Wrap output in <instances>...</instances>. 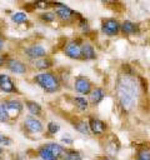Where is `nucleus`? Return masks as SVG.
I'll use <instances>...</instances> for the list:
<instances>
[{
    "label": "nucleus",
    "mask_w": 150,
    "mask_h": 160,
    "mask_svg": "<svg viewBox=\"0 0 150 160\" xmlns=\"http://www.w3.org/2000/svg\"><path fill=\"white\" fill-rule=\"evenodd\" d=\"M72 126L79 131V132H81V134H84V135H90V129H89V124H88V121H85V120H75V121H72Z\"/></svg>",
    "instance_id": "obj_18"
},
{
    "label": "nucleus",
    "mask_w": 150,
    "mask_h": 160,
    "mask_svg": "<svg viewBox=\"0 0 150 160\" xmlns=\"http://www.w3.org/2000/svg\"><path fill=\"white\" fill-rule=\"evenodd\" d=\"M105 98V89L101 86H95L89 94V104L91 102L92 105L100 104Z\"/></svg>",
    "instance_id": "obj_13"
},
{
    "label": "nucleus",
    "mask_w": 150,
    "mask_h": 160,
    "mask_svg": "<svg viewBox=\"0 0 150 160\" xmlns=\"http://www.w3.org/2000/svg\"><path fill=\"white\" fill-rule=\"evenodd\" d=\"M11 141H12V140H11L9 136H6L5 134L0 132V144H1V145L9 146V145H11Z\"/></svg>",
    "instance_id": "obj_28"
},
{
    "label": "nucleus",
    "mask_w": 150,
    "mask_h": 160,
    "mask_svg": "<svg viewBox=\"0 0 150 160\" xmlns=\"http://www.w3.org/2000/svg\"><path fill=\"white\" fill-rule=\"evenodd\" d=\"M26 19H28V16L24 11H18V12L12 14V16H11V20L16 24H22V22L26 21Z\"/></svg>",
    "instance_id": "obj_23"
},
{
    "label": "nucleus",
    "mask_w": 150,
    "mask_h": 160,
    "mask_svg": "<svg viewBox=\"0 0 150 160\" xmlns=\"http://www.w3.org/2000/svg\"><path fill=\"white\" fill-rule=\"evenodd\" d=\"M4 105H5V108H6V111L9 112L10 119L16 118V116L22 111V108H24L22 102L19 101V100H6V101L4 102Z\"/></svg>",
    "instance_id": "obj_10"
},
{
    "label": "nucleus",
    "mask_w": 150,
    "mask_h": 160,
    "mask_svg": "<svg viewBox=\"0 0 150 160\" xmlns=\"http://www.w3.org/2000/svg\"><path fill=\"white\" fill-rule=\"evenodd\" d=\"M74 89H75L76 92L81 94V95H89L90 91L92 90V84H91L90 79L80 75V76H76L75 78Z\"/></svg>",
    "instance_id": "obj_4"
},
{
    "label": "nucleus",
    "mask_w": 150,
    "mask_h": 160,
    "mask_svg": "<svg viewBox=\"0 0 150 160\" xmlns=\"http://www.w3.org/2000/svg\"><path fill=\"white\" fill-rule=\"evenodd\" d=\"M40 18H41V20L45 21V22H52L54 19H55V14H54L52 11H45V12H42V14L40 15Z\"/></svg>",
    "instance_id": "obj_26"
},
{
    "label": "nucleus",
    "mask_w": 150,
    "mask_h": 160,
    "mask_svg": "<svg viewBox=\"0 0 150 160\" xmlns=\"http://www.w3.org/2000/svg\"><path fill=\"white\" fill-rule=\"evenodd\" d=\"M101 31L109 36L118 35L120 32V22L116 19H104L101 21Z\"/></svg>",
    "instance_id": "obj_5"
},
{
    "label": "nucleus",
    "mask_w": 150,
    "mask_h": 160,
    "mask_svg": "<svg viewBox=\"0 0 150 160\" xmlns=\"http://www.w3.org/2000/svg\"><path fill=\"white\" fill-rule=\"evenodd\" d=\"M120 31H122L126 35H134L139 31V26H138V24H135L130 20H125L122 24H120Z\"/></svg>",
    "instance_id": "obj_15"
},
{
    "label": "nucleus",
    "mask_w": 150,
    "mask_h": 160,
    "mask_svg": "<svg viewBox=\"0 0 150 160\" xmlns=\"http://www.w3.org/2000/svg\"><path fill=\"white\" fill-rule=\"evenodd\" d=\"M2 156H4V151H2V149L0 148V160H2Z\"/></svg>",
    "instance_id": "obj_34"
},
{
    "label": "nucleus",
    "mask_w": 150,
    "mask_h": 160,
    "mask_svg": "<svg viewBox=\"0 0 150 160\" xmlns=\"http://www.w3.org/2000/svg\"><path fill=\"white\" fill-rule=\"evenodd\" d=\"M52 5L56 6L54 14H55L60 20H62V21H69V20H71L72 16L76 14V12L72 11L70 8H68L65 4H60V2H58V4H52Z\"/></svg>",
    "instance_id": "obj_8"
},
{
    "label": "nucleus",
    "mask_w": 150,
    "mask_h": 160,
    "mask_svg": "<svg viewBox=\"0 0 150 160\" xmlns=\"http://www.w3.org/2000/svg\"><path fill=\"white\" fill-rule=\"evenodd\" d=\"M136 160H150V150H141V151H139Z\"/></svg>",
    "instance_id": "obj_27"
},
{
    "label": "nucleus",
    "mask_w": 150,
    "mask_h": 160,
    "mask_svg": "<svg viewBox=\"0 0 150 160\" xmlns=\"http://www.w3.org/2000/svg\"><path fill=\"white\" fill-rule=\"evenodd\" d=\"M46 129H48L49 134L55 135V134H58V132L60 131V125H59L58 122H55V121H50V122H48Z\"/></svg>",
    "instance_id": "obj_24"
},
{
    "label": "nucleus",
    "mask_w": 150,
    "mask_h": 160,
    "mask_svg": "<svg viewBox=\"0 0 150 160\" xmlns=\"http://www.w3.org/2000/svg\"><path fill=\"white\" fill-rule=\"evenodd\" d=\"M45 146H46V148L54 154V156H56L58 159L62 158V155H64V152H65L64 146L60 145V144H56V142H49V144H45Z\"/></svg>",
    "instance_id": "obj_17"
},
{
    "label": "nucleus",
    "mask_w": 150,
    "mask_h": 160,
    "mask_svg": "<svg viewBox=\"0 0 150 160\" xmlns=\"http://www.w3.org/2000/svg\"><path fill=\"white\" fill-rule=\"evenodd\" d=\"M72 101H74V105H75L80 111H85V110H88V108H89V100L85 99L84 96H75V98L72 99Z\"/></svg>",
    "instance_id": "obj_21"
},
{
    "label": "nucleus",
    "mask_w": 150,
    "mask_h": 160,
    "mask_svg": "<svg viewBox=\"0 0 150 160\" xmlns=\"http://www.w3.org/2000/svg\"><path fill=\"white\" fill-rule=\"evenodd\" d=\"M80 26H81V29H82L84 31H85V30L88 31V30L90 29V28H89V24H88V21H86V20H84V19H81V20H80Z\"/></svg>",
    "instance_id": "obj_29"
},
{
    "label": "nucleus",
    "mask_w": 150,
    "mask_h": 160,
    "mask_svg": "<svg viewBox=\"0 0 150 160\" xmlns=\"http://www.w3.org/2000/svg\"><path fill=\"white\" fill-rule=\"evenodd\" d=\"M4 62H5V59H4L2 56H0V66H2V65H4Z\"/></svg>",
    "instance_id": "obj_33"
},
{
    "label": "nucleus",
    "mask_w": 150,
    "mask_h": 160,
    "mask_svg": "<svg viewBox=\"0 0 150 160\" xmlns=\"http://www.w3.org/2000/svg\"><path fill=\"white\" fill-rule=\"evenodd\" d=\"M140 84L138 79L129 72H124L118 78L116 81V98L121 109L126 112H130L140 96Z\"/></svg>",
    "instance_id": "obj_1"
},
{
    "label": "nucleus",
    "mask_w": 150,
    "mask_h": 160,
    "mask_svg": "<svg viewBox=\"0 0 150 160\" xmlns=\"http://www.w3.org/2000/svg\"><path fill=\"white\" fill-rule=\"evenodd\" d=\"M34 81L46 92L52 94L58 92L60 90V80L59 78L52 72H40L34 76Z\"/></svg>",
    "instance_id": "obj_2"
},
{
    "label": "nucleus",
    "mask_w": 150,
    "mask_h": 160,
    "mask_svg": "<svg viewBox=\"0 0 150 160\" xmlns=\"http://www.w3.org/2000/svg\"><path fill=\"white\" fill-rule=\"evenodd\" d=\"M24 52H25L26 56H29L30 59H34V60L46 56V49L42 45H39V44H34V45L28 46L24 50Z\"/></svg>",
    "instance_id": "obj_9"
},
{
    "label": "nucleus",
    "mask_w": 150,
    "mask_h": 160,
    "mask_svg": "<svg viewBox=\"0 0 150 160\" xmlns=\"http://www.w3.org/2000/svg\"><path fill=\"white\" fill-rule=\"evenodd\" d=\"M98 160H115V159H112V158H110V156L104 155V156H99V158H98Z\"/></svg>",
    "instance_id": "obj_30"
},
{
    "label": "nucleus",
    "mask_w": 150,
    "mask_h": 160,
    "mask_svg": "<svg viewBox=\"0 0 150 160\" xmlns=\"http://www.w3.org/2000/svg\"><path fill=\"white\" fill-rule=\"evenodd\" d=\"M24 128L29 132H32V134H40L44 130L42 122L39 119H36L35 116H32V115H29V116L25 118V120H24Z\"/></svg>",
    "instance_id": "obj_6"
},
{
    "label": "nucleus",
    "mask_w": 150,
    "mask_h": 160,
    "mask_svg": "<svg viewBox=\"0 0 150 160\" xmlns=\"http://www.w3.org/2000/svg\"><path fill=\"white\" fill-rule=\"evenodd\" d=\"M14 160H20V159H14Z\"/></svg>",
    "instance_id": "obj_35"
},
{
    "label": "nucleus",
    "mask_w": 150,
    "mask_h": 160,
    "mask_svg": "<svg viewBox=\"0 0 150 160\" xmlns=\"http://www.w3.org/2000/svg\"><path fill=\"white\" fill-rule=\"evenodd\" d=\"M62 142L64 144H72V139H68V138H62Z\"/></svg>",
    "instance_id": "obj_31"
},
{
    "label": "nucleus",
    "mask_w": 150,
    "mask_h": 160,
    "mask_svg": "<svg viewBox=\"0 0 150 160\" xmlns=\"http://www.w3.org/2000/svg\"><path fill=\"white\" fill-rule=\"evenodd\" d=\"M89 129H90V134L92 135H96V136H100V135H104L108 130V125L105 121L100 120V119H96V118H90L89 119Z\"/></svg>",
    "instance_id": "obj_7"
},
{
    "label": "nucleus",
    "mask_w": 150,
    "mask_h": 160,
    "mask_svg": "<svg viewBox=\"0 0 150 160\" xmlns=\"http://www.w3.org/2000/svg\"><path fill=\"white\" fill-rule=\"evenodd\" d=\"M25 105H26L28 110L30 111V114L32 116H40L42 114V108H41V105L39 102H36L34 100H26Z\"/></svg>",
    "instance_id": "obj_16"
},
{
    "label": "nucleus",
    "mask_w": 150,
    "mask_h": 160,
    "mask_svg": "<svg viewBox=\"0 0 150 160\" xmlns=\"http://www.w3.org/2000/svg\"><path fill=\"white\" fill-rule=\"evenodd\" d=\"M38 154H39V156H40L42 160H59L56 156H54V154H52L45 145H42L41 148H39Z\"/></svg>",
    "instance_id": "obj_22"
},
{
    "label": "nucleus",
    "mask_w": 150,
    "mask_h": 160,
    "mask_svg": "<svg viewBox=\"0 0 150 160\" xmlns=\"http://www.w3.org/2000/svg\"><path fill=\"white\" fill-rule=\"evenodd\" d=\"M34 66L38 70H46V69H50L52 66V61H51V59L45 56V58H41V59H36L34 61Z\"/></svg>",
    "instance_id": "obj_19"
},
{
    "label": "nucleus",
    "mask_w": 150,
    "mask_h": 160,
    "mask_svg": "<svg viewBox=\"0 0 150 160\" xmlns=\"http://www.w3.org/2000/svg\"><path fill=\"white\" fill-rule=\"evenodd\" d=\"M81 58L85 60H94L96 58L95 49L90 42L81 44Z\"/></svg>",
    "instance_id": "obj_14"
},
{
    "label": "nucleus",
    "mask_w": 150,
    "mask_h": 160,
    "mask_svg": "<svg viewBox=\"0 0 150 160\" xmlns=\"http://www.w3.org/2000/svg\"><path fill=\"white\" fill-rule=\"evenodd\" d=\"M6 66H8V69L10 71H12L14 74H19V75L26 74V71H28V66L22 61L18 60V59H10V60H8Z\"/></svg>",
    "instance_id": "obj_12"
},
{
    "label": "nucleus",
    "mask_w": 150,
    "mask_h": 160,
    "mask_svg": "<svg viewBox=\"0 0 150 160\" xmlns=\"http://www.w3.org/2000/svg\"><path fill=\"white\" fill-rule=\"evenodd\" d=\"M64 54L70 59H82L81 58V42L79 40H70L64 48Z\"/></svg>",
    "instance_id": "obj_3"
},
{
    "label": "nucleus",
    "mask_w": 150,
    "mask_h": 160,
    "mask_svg": "<svg viewBox=\"0 0 150 160\" xmlns=\"http://www.w3.org/2000/svg\"><path fill=\"white\" fill-rule=\"evenodd\" d=\"M2 48H4V41H2V38H1V35H0V51L2 50Z\"/></svg>",
    "instance_id": "obj_32"
},
{
    "label": "nucleus",
    "mask_w": 150,
    "mask_h": 160,
    "mask_svg": "<svg viewBox=\"0 0 150 160\" xmlns=\"http://www.w3.org/2000/svg\"><path fill=\"white\" fill-rule=\"evenodd\" d=\"M10 120L9 112L6 111V108L4 104H0V122H8Z\"/></svg>",
    "instance_id": "obj_25"
},
{
    "label": "nucleus",
    "mask_w": 150,
    "mask_h": 160,
    "mask_svg": "<svg viewBox=\"0 0 150 160\" xmlns=\"http://www.w3.org/2000/svg\"><path fill=\"white\" fill-rule=\"evenodd\" d=\"M62 160H82V156L80 151L75 149H68L62 155Z\"/></svg>",
    "instance_id": "obj_20"
},
{
    "label": "nucleus",
    "mask_w": 150,
    "mask_h": 160,
    "mask_svg": "<svg viewBox=\"0 0 150 160\" xmlns=\"http://www.w3.org/2000/svg\"><path fill=\"white\" fill-rule=\"evenodd\" d=\"M0 90L6 94L16 92V86H15L12 79L6 74H0Z\"/></svg>",
    "instance_id": "obj_11"
}]
</instances>
